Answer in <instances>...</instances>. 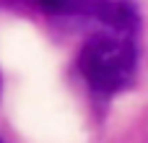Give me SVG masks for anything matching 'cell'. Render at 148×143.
<instances>
[{
	"instance_id": "1",
	"label": "cell",
	"mask_w": 148,
	"mask_h": 143,
	"mask_svg": "<svg viewBox=\"0 0 148 143\" xmlns=\"http://www.w3.org/2000/svg\"><path fill=\"white\" fill-rule=\"evenodd\" d=\"M138 29L140 23H94L78 52V70L94 94L112 96L133 83L138 70Z\"/></svg>"
},
{
	"instance_id": "3",
	"label": "cell",
	"mask_w": 148,
	"mask_h": 143,
	"mask_svg": "<svg viewBox=\"0 0 148 143\" xmlns=\"http://www.w3.org/2000/svg\"><path fill=\"white\" fill-rule=\"evenodd\" d=\"M0 143H3V141H0Z\"/></svg>"
},
{
	"instance_id": "2",
	"label": "cell",
	"mask_w": 148,
	"mask_h": 143,
	"mask_svg": "<svg viewBox=\"0 0 148 143\" xmlns=\"http://www.w3.org/2000/svg\"><path fill=\"white\" fill-rule=\"evenodd\" d=\"M49 16H83L88 18L99 0H29Z\"/></svg>"
}]
</instances>
